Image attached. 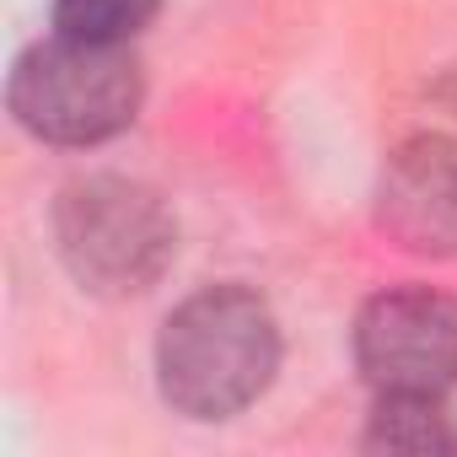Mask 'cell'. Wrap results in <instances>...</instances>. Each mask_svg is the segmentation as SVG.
Instances as JSON below:
<instances>
[{
    "instance_id": "cell-1",
    "label": "cell",
    "mask_w": 457,
    "mask_h": 457,
    "mask_svg": "<svg viewBox=\"0 0 457 457\" xmlns=\"http://www.w3.org/2000/svg\"><path fill=\"white\" fill-rule=\"evenodd\" d=\"M286 361V334L270 307L243 280H210L178 296L151 345V377L172 414L194 425H220L253 409Z\"/></svg>"
},
{
    "instance_id": "cell-2",
    "label": "cell",
    "mask_w": 457,
    "mask_h": 457,
    "mask_svg": "<svg viewBox=\"0 0 457 457\" xmlns=\"http://www.w3.org/2000/svg\"><path fill=\"white\" fill-rule=\"evenodd\" d=\"M49 237L76 291L135 302L178 264V210L135 172H76L49 204Z\"/></svg>"
},
{
    "instance_id": "cell-3",
    "label": "cell",
    "mask_w": 457,
    "mask_h": 457,
    "mask_svg": "<svg viewBox=\"0 0 457 457\" xmlns=\"http://www.w3.org/2000/svg\"><path fill=\"white\" fill-rule=\"evenodd\" d=\"M12 124L54 151H97L129 135L145 113V65L135 44L33 38L6 76Z\"/></svg>"
},
{
    "instance_id": "cell-4",
    "label": "cell",
    "mask_w": 457,
    "mask_h": 457,
    "mask_svg": "<svg viewBox=\"0 0 457 457\" xmlns=\"http://www.w3.org/2000/svg\"><path fill=\"white\" fill-rule=\"evenodd\" d=\"M350 361L371 398H452L457 291L425 280L371 291L350 318Z\"/></svg>"
},
{
    "instance_id": "cell-5",
    "label": "cell",
    "mask_w": 457,
    "mask_h": 457,
    "mask_svg": "<svg viewBox=\"0 0 457 457\" xmlns=\"http://www.w3.org/2000/svg\"><path fill=\"white\" fill-rule=\"evenodd\" d=\"M382 237L414 259H457V129L403 135L371 188Z\"/></svg>"
},
{
    "instance_id": "cell-6",
    "label": "cell",
    "mask_w": 457,
    "mask_h": 457,
    "mask_svg": "<svg viewBox=\"0 0 457 457\" xmlns=\"http://www.w3.org/2000/svg\"><path fill=\"white\" fill-rule=\"evenodd\" d=\"M361 446L366 452H403V457L457 452V420H452L446 398H371Z\"/></svg>"
},
{
    "instance_id": "cell-7",
    "label": "cell",
    "mask_w": 457,
    "mask_h": 457,
    "mask_svg": "<svg viewBox=\"0 0 457 457\" xmlns=\"http://www.w3.org/2000/svg\"><path fill=\"white\" fill-rule=\"evenodd\" d=\"M162 12V0H54L49 28L87 44H135Z\"/></svg>"
},
{
    "instance_id": "cell-8",
    "label": "cell",
    "mask_w": 457,
    "mask_h": 457,
    "mask_svg": "<svg viewBox=\"0 0 457 457\" xmlns=\"http://www.w3.org/2000/svg\"><path fill=\"white\" fill-rule=\"evenodd\" d=\"M441 97H446V108H452V113H457V71H452V76H446V87H441Z\"/></svg>"
}]
</instances>
